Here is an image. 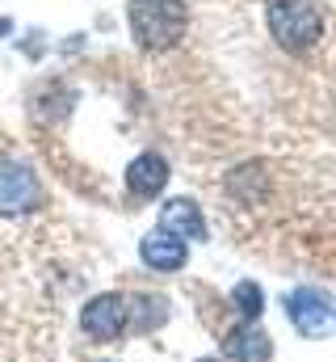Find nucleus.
<instances>
[{"mask_svg":"<svg viewBox=\"0 0 336 362\" xmlns=\"http://www.w3.org/2000/svg\"><path fill=\"white\" fill-rule=\"evenodd\" d=\"M160 232L176 236V240H206V219H202V206L189 202V198H172L160 211Z\"/></svg>","mask_w":336,"mask_h":362,"instance_id":"obj_7","label":"nucleus"},{"mask_svg":"<svg viewBox=\"0 0 336 362\" xmlns=\"http://www.w3.org/2000/svg\"><path fill=\"white\" fill-rule=\"evenodd\" d=\"M42 206V181L21 160H0V215H30Z\"/></svg>","mask_w":336,"mask_h":362,"instance_id":"obj_4","label":"nucleus"},{"mask_svg":"<svg viewBox=\"0 0 336 362\" xmlns=\"http://www.w3.org/2000/svg\"><path fill=\"white\" fill-rule=\"evenodd\" d=\"M131 34L143 51H172L189 30V4L185 0H131L126 8Z\"/></svg>","mask_w":336,"mask_h":362,"instance_id":"obj_1","label":"nucleus"},{"mask_svg":"<svg viewBox=\"0 0 336 362\" xmlns=\"http://www.w3.org/2000/svg\"><path fill=\"white\" fill-rule=\"evenodd\" d=\"M232 303H236V312H240L244 320H256V316H260L265 295H260V286H256V282L244 278V282H236V286H232Z\"/></svg>","mask_w":336,"mask_h":362,"instance_id":"obj_10","label":"nucleus"},{"mask_svg":"<svg viewBox=\"0 0 336 362\" xmlns=\"http://www.w3.org/2000/svg\"><path fill=\"white\" fill-rule=\"evenodd\" d=\"M265 21H269L273 42L290 55H303L324 38V13L316 0H269Z\"/></svg>","mask_w":336,"mask_h":362,"instance_id":"obj_2","label":"nucleus"},{"mask_svg":"<svg viewBox=\"0 0 336 362\" xmlns=\"http://www.w3.org/2000/svg\"><path fill=\"white\" fill-rule=\"evenodd\" d=\"M223 354H227L232 362H269L273 341H269L265 329H256V320H244V325L227 329V337H223Z\"/></svg>","mask_w":336,"mask_h":362,"instance_id":"obj_6","label":"nucleus"},{"mask_svg":"<svg viewBox=\"0 0 336 362\" xmlns=\"http://www.w3.org/2000/svg\"><path fill=\"white\" fill-rule=\"evenodd\" d=\"M328 316H332V299H328L324 291H316V286H299V291L286 295V320H290L303 337L324 333Z\"/></svg>","mask_w":336,"mask_h":362,"instance_id":"obj_5","label":"nucleus"},{"mask_svg":"<svg viewBox=\"0 0 336 362\" xmlns=\"http://www.w3.org/2000/svg\"><path fill=\"white\" fill-rule=\"evenodd\" d=\"M168 185V160L156 156V152H143L126 165V189L135 198H156L160 189Z\"/></svg>","mask_w":336,"mask_h":362,"instance_id":"obj_9","label":"nucleus"},{"mask_svg":"<svg viewBox=\"0 0 336 362\" xmlns=\"http://www.w3.org/2000/svg\"><path fill=\"white\" fill-rule=\"evenodd\" d=\"M80 325H84V333H88L97 346H109V341H118V337L135 325V308H131L126 295L105 291V295L88 299V308L80 312Z\"/></svg>","mask_w":336,"mask_h":362,"instance_id":"obj_3","label":"nucleus"},{"mask_svg":"<svg viewBox=\"0 0 336 362\" xmlns=\"http://www.w3.org/2000/svg\"><path fill=\"white\" fill-rule=\"evenodd\" d=\"M202 362H215V358H202Z\"/></svg>","mask_w":336,"mask_h":362,"instance_id":"obj_11","label":"nucleus"},{"mask_svg":"<svg viewBox=\"0 0 336 362\" xmlns=\"http://www.w3.org/2000/svg\"><path fill=\"white\" fill-rule=\"evenodd\" d=\"M139 257H143L148 270L176 274L185 262H189V249H185V240H176V236H168V232H152V236H143Z\"/></svg>","mask_w":336,"mask_h":362,"instance_id":"obj_8","label":"nucleus"}]
</instances>
